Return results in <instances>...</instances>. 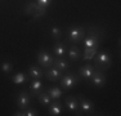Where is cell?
Masks as SVG:
<instances>
[{
  "label": "cell",
  "mask_w": 121,
  "mask_h": 116,
  "mask_svg": "<svg viewBox=\"0 0 121 116\" xmlns=\"http://www.w3.org/2000/svg\"><path fill=\"white\" fill-rule=\"evenodd\" d=\"M93 65L97 70H102V71H107L112 66V56L108 53V50H100L95 53L93 57Z\"/></svg>",
  "instance_id": "1"
},
{
  "label": "cell",
  "mask_w": 121,
  "mask_h": 116,
  "mask_svg": "<svg viewBox=\"0 0 121 116\" xmlns=\"http://www.w3.org/2000/svg\"><path fill=\"white\" fill-rule=\"evenodd\" d=\"M86 35V28L81 26H73V27L67 28V43H73V44H79L82 43Z\"/></svg>",
  "instance_id": "2"
},
{
  "label": "cell",
  "mask_w": 121,
  "mask_h": 116,
  "mask_svg": "<svg viewBox=\"0 0 121 116\" xmlns=\"http://www.w3.org/2000/svg\"><path fill=\"white\" fill-rule=\"evenodd\" d=\"M80 81V76L76 74H67L65 76H62L59 79V85L63 90H70L73 86L77 85V83Z\"/></svg>",
  "instance_id": "3"
},
{
  "label": "cell",
  "mask_w": 121,
  "mask_h": 116,
  "mask_svg": "<svg viewBox=\"0 0 121 116\" xmlns=\"http://www.w3.org/2000/svg\"><path fill=\"white\" fill-rule=\"evenodd\" d=\"M36 59H37L39 66H41L43 68L52 67V66H53V62H54V57L49 53L47 49H41V50L37 52Z\"/></svg>",
  "instance_id": "4"
},
{
  "label": "cell",
  "mask_w": 121,
  "mask_h": 116,
  "mask_svg": "<svg viewBox=\"0 0 121 116\" xmlns=\"http://www.w3.org/2000/svg\"><path fill=\"white\" fill-rule=\"evenodd\" d=\"M77 101H79L80 115H91L94 112V103L90 99L82 97V95H79Z\"/></svg>",
  "instance_id": "5"
},
{
  "label": "cell",
  "mask_w": 121,
  "mask_h": 116,
  "mask_svg": "<svg viewBox=\"0 0 121 116\" xmlns=\"http://www.w3.org/2000/svg\"><path fill=\"white\" fill-rule=\"evenodd\" d=\"M16 102H17V106H18L19 110L28 108V107H30V103H31V94H30V93H27L26 90L18 92Z\"/></svg>",
  "instance_id": "6"
},
{
  "label": "cell",
  "mask_w": 121,
  "mask_h": 116,
  "mask_svg": "<svg viewBox=\"0 0 121 116\" xmlns=\"http://www.w3.org/2000/svg\"><path fill=\"white\" fill-rule=\"evenodd\" d=\"M45 12H47V9L40 8L36 3H27V5L25 7V13L32 16L35 19L39 18V17H41V16H44Z\"/></svg>",
  "instance_id": "7"
},
{
  "label": "cell",
  "mask_w": 121,
  "mask_h": 116,
  "mask_svg": "<svg viewBox=\"0 0 121 116\" xmlns=\"http://www.w3.org/2000/svg\"><path fill=\"white\" fill-rule=\"evenodd\" d=\"M106 81H107V77H106V74L104 71L102 70H97L94 71L93 76L90 77V83L93 84L95 88H103L106 85Z\"/></svg>",
  "instance_id": "8"
},
{
  "label": "cell",
  "mask_w": 121,
  "mask_h": 116,
  "mask_svg": "<svg viewBox=\"0 0 121 116\" xmlns=\"http://www.w3.org/2000/svg\"><path fill=\"white\" fill-rule=\"evenodd\" d=\"M65 104L70 112H73L75 115H80V108H79V101L73 95H67L65 98Z\"/></svg>",
  "instance_id": "9"
},
{
  "label": "cell",
  "mask_w": 121,
  "mask_h": 116,
  "mask_svg": "<svg viewBox=\"0 0 121 116\" xmlns=\"http://www.w3.org/2000/svg\"><path fill=\"white\" fill-rule=\"evenodd\" d=\"M94 71H95V67L91 63H86V65H82L81 67L79 68V76L84 80H90V77L93 76Z\"/></svg>",
  "instance_id": "10"
},
{
  "label": "cell",
  "mask_w": 121,
  "mask_h": 116,
  "mask_svg": "<svg viewBox=\"0 0 121 116\" xmlns=\"http://www.w3.org/2000/svg\"><path fill=\"white\" fill-rule=\"evenodd\" d=\"M44 76L48 81H59V79L62 77V72L54 66H52V67L47 68V71L44 72Z\"/></svg>",
  "instance_id": "11"
},
{
  "label": "cell",
  "mask_w": 121,
  "mask_h": 116,
  "mask_svg": "<svg viewBox=\"0 0 121 116\" xmlns=\"http://www.w3.org/2000/svg\"><path fill=\"white\" fill-rule=\"evenodd\" d=\"M48 108H49V115H52V116H59L63 112V106L59 102V99L52 101L50 104L48 106Z\"/></svg>",
  "instance_id": "12"
},
{
  "label": "cell",
  "mask_w": 121,
  "mask_h": 116,
  "mask_svg": "<svg viewBox=\"0 0 121 116\" xmlns=\"http://www.w3.org/2000/svg\"><path fill=\"white\" fill-rule=\"evenodd\" d=\"M53 66L56 68H58L63 74V72H66L70 68V62H68L65 57H56L54 58V62H53Z\"/></svg>",
  "instance_id": "13"
},
{
  "label": "cell",
  "mask_w": 121,
  "mask_h": 116,
  "mask_svg": "<svg viewBox=\"0 0 121 116\" xmlns=\"http://www.w3.org/2000/svg\"><path fill=\"white\" fill-rule=\"evenodd\" d=\"M44 85H43L41 79H32L31 80V85H30V92H31V97H37L40 92H43Z\"/></svg>",
  "instance_id": "14"
},
{
  "label": "cell",
  "mask_w": 121,
  "mask_h": 116,
  "mask_svg": "<svg viewBox=\"0 0 121 116\" xmlns=\"http://www.w3.org/2000/svg\"><path fill=\"white\" fill-rule=\"evenodd\" d=\"M28 75H30L31 79H43L44 77V71H43L41 66L31 65L28 67Z\"/></svg>",
  "instance_id": "15"
},
{
  "label": "cell",
  "mask_w": 121,
  "mask_h": 116,
  "mask_svg": "<svg viewBox=\"0 0 121 116\" xmlns=\"http://www.w3.org/2000/svg\"><path fill=\"white\" fill-rule=\"evenodd\" d=\"M53 53L56 57H65L67 54V41H58L53 48Z\"/></svg>",
  "instance_id": "16"
},
{
  "label": "cell",
  "mask_w": 121,
  "mask_h": 116,
  "mask_svg": "<svg viewBox=\"0 0 121 116\" xmlns=\"http://www.w3.org/2000/svg\"><path fill=\"white\" fill-rule=\"evenodd\" d=\"M67 56H68V58H70L72 62L79 61L80 58H81V49H80L77 45L70 46V48L67 49Z\"/></svg>",
  "instance_id": "17"
},
{
  "label": "cell",
  "mask_w": 121,
  "mask_h": 116,
  "mask_svg": "<svg viewBox=\"0 0 121 116\" xmlns=\"http://www.w3.org/2000/svg\"><path fill=\"white\" fill-rule=\"evenodd\" d=\"M30 79H31L30 75L27 76L25 72H17L14 76H12V81L16 84V85H23V84H26Z\"/></svg>",
  "instance_id": "18"
},
{
  "label": "cell",
  "mask_w": 121,
  "mask_h": 116,
  "mask_svg": "<svg viewBox=\"0 0 121 116\" xmlns=\"http://www.w3.org/2000/svg\"><path fill=\"white\" fill-rule=\"evenodd\" d=\"M47 93L52 97V99H59V98L62 97V94H63L62 89H60L59 86H56V85L49 86V88L47 89Z\"/></svg>",
  "instance_id": "19"
},
{
  "label": "cell",
  "mask_w": 121,
  "mask_h": 116,
  "mask_svg": "<svg viewBox=\"0 0 121 116\" xmlns=\"http://www.w3.org/2000/svg\"><path fill=\"white\" fill-rule=\"evenodd\" d=\"M37 99H39V103L41 104V106H45V107H48L49 104H50V102L53 101L52 97L47 92H40L39 94H37Z\"/></svg>",
  "instance_id": "20"
},
{
  "label": "cell",
  "mask_w": 121,
  "mask_h": 116,
  "mask_svg": "<svg viewBox=\"0 0 121 116\" xmlns=\"http://www.w3.org/2000/svg\"><path fill=\"white\" fill-rule=\"evenodd\" d=\"M98 52L97 46H93V48H84V52H82V58L84 61H89V59H93V57L95 56V53Z\"/></svg>",
  "instance_id": "21"
},
{
  "label": "cell",
  "mask_w": 121,
  "mask_h": 116,
  "mask_svg": "<svg viewBox=\"0 0 121 116\" xmlns=\"http://www.w3.org/2000/svg\"><path fill=\"white\" fill-rule=\"evenodd\" d=\"M50 35L54 40H60L63 35V30L59 27V26H52L50 27Z\"/></svg>",
  "instance_id": "22"
},
{
  "label": "cell",
  "mask_w": 121,
  "mask_h": 116,
  "mask_svg": "<svg viewBox=\"0 0 121 116\" xmlns=\"http://www.w3.org/2000/svg\"><path fill=\"white\" fill-rule=\"evenodd\" d=\"M0 68H1V72L5 75L10 74L13 71V63L10 61H3L1 65H0Z\"/></svg>",
  "instance_id": "23"
},
{
  "label": "cell",
  "mask_w": 121,
  "mask_h": 116,
  "mask_svg": "<svg viewBox=\"0 0 121 116\" xmlns=\"http://www.w3.org/2000/svg\"><path fill=\"white\" fill-rule=\"evenodd\" d=\"M50 3H52V0H36V4L39 5L40 8H44V9H48Z\"/></svg>",
  "instance_id": "24"
},
{
  "label": "cell",
  "mask_w": 121,
  "mask_h": 116,
  "mask_svg": "<svg viewBox=\"0 0 121 116\" xmlns=\"http://www.w3.org/2000/svg\"><path fill=\"white\" fill-rule=\"evenodd\" d=\"M39 115L36 108H26L25 110V116H36Z\"/></svg>",
  "instance_id": "25"
},
{
  "label": "cell",
  "mask_w": 121,
  "mask_h": 116,
  "mask_svg": "<svg viewBox=\"0 0 121 116\" xmlns=\"http://www.w3.org/2000/svg\"><path fill=\"white\" fill-rule=\"evenodd\" d=\"M13 116H25V110H18L13 114Z\"/></svg>",
  "instance_id": "26"
}]
</instances>
